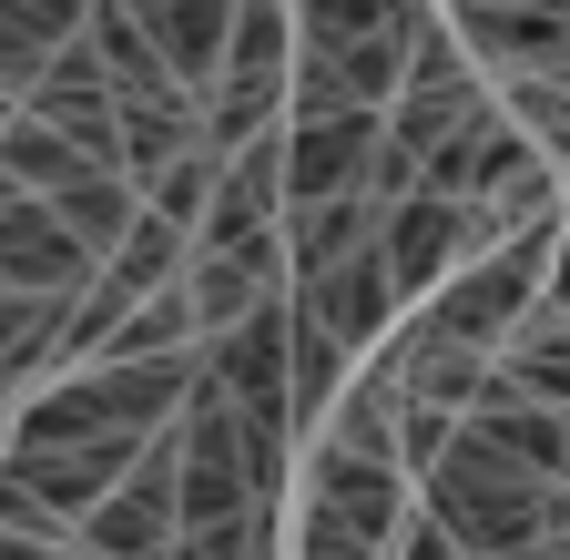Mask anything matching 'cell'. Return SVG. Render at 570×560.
<instances>
[{
	"label": "cell",
	"instance_id": "cell-18",
	"mask_svg": "<svg viewBox=\"0 0 570 560\" xmlns=\"http://www.w3.org/2000/svg\"><path fill=\"white\" fill-rule=\"evenodd\" d=\"M499 367H510L530 397H550V407H570V316L560 306H540L510 346H499Z\"/></svg>",
	"mask_w": 570,
	"mask_h": 560
},
{
	"label": "cell",
	"instance_id": "cell-23",
	"mask_svg": "<svg viewBox=\"0 0 570 560\" xmlns=\"http://www.w3.org/2000/svg\"><path fill=\"white\" fill-rule=\"evenodd\" d=\"M550 11H560V21H570V0H550Z\"/></svg>",
	"mask_w": 570,
	"mask_h": 560
},
{
	"label": "cell",
	"instance_id": "cell-15",
	"mask_svg": "<svg viewBox=\"0 0 570 560\" xmlns=\"http://www.w3.org/2000/svg\"><path fill=\"white\" fill-rule=\"evenodd\" d=\"M377 235V204L367 194H336V204H285V255H296V286L326 275L336 255H356Z\"/></svg>",
	"mask_w": 570,
	"mask_h": 560
},
{
	"label": "cell",
	"instance_id": "cell-5",
	"mask_svg": "<svg viewBox=\"0 0 570 560\" xmlns=\"http://www.w3.org/2000/svg\"><path fill=\"white\" fill-rule=\"evenodd\" d=\"M377 144H387V112H316V122H285V204L367 194Z\"/></svg>",
	"mask_w": 570,
	"mask_h": 560
},
{
	"label": "cell",
	"instance_id": "cell-1",
	"mask_svg": "<svg viewBox=\"0 0 570 560\" xmlns=\"http://www.w3.org/2000/svg\"><path fill=\"white\" fill-rule=\"evenodd\" d=\"M417 500L469 540V560H489V550L540 540V500H550V479H540V469H520V459H499L479 429H459V439H449V459L417 479Z\"/></svg>",
	"mask_w": 570,
	"mask_h": 560
},
{
	"label": "cell",
	"instance_id": "cell-7",
	"mask_svg": "<svg viewBox=\"0 0 570 560\" xmlns=\"http://www.w3.org/2000/svg\"><path fill=\"white\" fill-rule=\"evenodd\" d=\"M387 265H397V286L428 306L449 286V275L469 265V204H449V194H407V204H387Z\"/></svg>",
	"mask_w": 570,
	"mask_h": 560
},
{
	"label": "cell",
	"instance_id": "cell-12",
	"mask_svg": "<svg viewBox=\"0 0 570 560\" xmlns=\"http://www.w3.org/2000/svg\"><path fill=\"white\" fill-rule=\"evenodd\" d=\"M102 0H0V82H11V102L51 72V51H71L92 31Z\"/></svg>",
	"mask_w": 570,
	"mask_h": 560
},
{
	"label": "cell",
	"instance_id": "cell-6",
	"mask_svg": "<svg viewBox=\"0 0 570 560\" xmlns=\"http://www.w3.org/2000/svg\"><path fill=\"white\" fill-rule=\"evenodd\" d=\"M377 225H387V215H377ZM296 296H306V306H316V316H326V326H336V336L356 346V357H367V346L387 336V316L407 306V286H397V265H387V235H367L356 255H336L326 275H306Z\"/></svg>",
	"mask_w": 570,
	"mask_h": 560
},
{
	"label": "cell",
	"instance_id": "cell-21",
	"mask_svg": "<svg viewBox=\"0 0 570 560\" xmlns=\"http://www.w3.org/2000/svg\"><path fill=\"white\" fill-rule=\"evenodd\" d=\"M510 112L540 132L550 164H570V82H550V72H510Z\"/></svg>",
	"mask_w": 570,
	"mask_h": 560
},
{
	"label": "cell",
	"instance_id": "cell-16",
	"mask_svg": "<svg viewBox=\"0 0 570 560\" xmlns=\"http://www.w3.org/2000/svg\"><path fill=\"white\" fill-rule=\"evenodd\" d=\"M184 265H194V235H184L174 215H154V204H142V225L122 235V255H112L102 275H112V286H122L132 306H142V296H164V286H174Z\"/></svg>",
	"mask_w": 570,
	"mask_h": 560
},
{
	"label": "cell",
	"instance_id": "cell-9",
	"mask_svg": "<svg viewBox=\"0 0 570 560\" xmlns=\"http://www.w3.org/2000/svg\"><path fill=\"white\" fill-rule=\"evenodd\" d=\"M459 41L489 72H560L570 61V21L550 0H459Z\"/></svg>",
	"mask_w": 570,
	"mask_h": 560
},
{
	"label": "cell",
	"instance_id": "cell-19",
	"mask_svg": "<svg viewBox=\"0 0 570 560\" xmlns=\"http://www.w3.org/2000/svg\"><path fill=\"white\" fill-rule=\"evenodd\" d=\"M225 164H235V154H225V144L204 132V144H194V154H184V164L154 184V215H174V225L194 235V225H204V204H214V184H225Z\"/></svg>",
	"mask_w": 570,
	"mask_h": 560
},
{
	"label": "cell",
	"instance_id": "cell-25",
	"mask_svg": "<svg viewBox=\"0 0 570 560\" xmlns=\"http://www.w3.org/2000/svg\"><path fill=\"white\" fill-rule=\"evenodd\" d=\"M560 479H570V469H560Z\"/></svg>",
	"mask_w": 570,
	"mask_h": 560
},
{
	"label": "cell",
	"instance_id": "cell-24",
	"mask_svg": "<svg viewBox=\"0 0 570 560\" xmlns=\"http://www.w3.org/2000/svg\"><path fill=\"white\" fill-rule=\"evenodd\" d=\"M550 82H570V61H560V72H550Z\"/></svg>",
	"mask_w": 570,
	"mask_h": 560
},
{
	"label": "cell",
	"instance_id": "cell-13",
	"mask_svg": "<svg viewBox=\"0 0 570 560\" xmlns=\"http://www.w3.org/2000/svg\"><path fill=\"white\" fill-rule=\"evenodd\" d=\"M326 439L336 449H367V459H407V387H397L387 357L346 377V397L326 407Z\"/></svg>",
	"mask_w": 570,
	"mask_h": 560
},
{
	"label": "cell",
	"instance_id": "cell-4",
	"mask_svg": "<svg viewBox=\"0 0 570 560\" xmlns=\"http://www.w3.org/2000/svg\"><path fill=\"white\" fill-rule=\"evenodd\" d=\"M407 479H417L407 459H367V449H336V439H326V449L306 459V510L336 520V530H356V540H377V550L397 560V530H407V510H417Z\"/></svg>",
	"mask_w": 570,
	"mask_h": 560
},
{
	"label": "cell",
	"instance_id": "cell-3",
	"mask_svg": "<svg viewBox=\"0 0 570 560\" xmlns=\"http://www.w3.org/2000/svg\"><path fill=\"white\" fill-rule=\"evenodd\" d=\"M102 265L112 255L92 235H71V215L51 194H11L0 204V286L11 296H92Z\"/></svg>",
	"mask_w": 570,
	"mask_h": 560
},
{
	"label": "cell",
	"instance_id": "cell-11",
	"mask_svg": "<svg viewBox=\"0 0 570 560\" xmlns=\"http://www.w3.org/2000/svg\"><path fill=\"white\" fill-rule=\"evenodd\" d=\"M387 367H397V387H407V397H428V407H459V417H469L499 357H489V346H469V336H449V326H428V316H417V326H407V336L387 346Z\"/></svg>",
	"mask_w": 570,
	"mask_h": 560
},
{
	"label": "cell",
	"instance_id": "cell-10",
	"mask_svg": "<svg viewBox=\"0 0 570 560\" xmlns=\"http://www.w3.org/2000/svg\"><path fill=\"white\" fill-rule=\"evenodd\" d=\"M142 449H154V439H142ZM142 449H31V459L11 449V489L51 500V510H61L71 530H82V520H92V510L112 500V489L132 479V459H142Z\"/></svg>",
	"mask_w": 570,
	"mask_h": 560
},
{
	"label": "cell",
	"instance_id": "cell-20",
	"mask_svg": "<svg viewBox=\"0 0 570 560\" xmlns=\"http://www.w3.org/2000/svg\"><path fill=\"white\" fill-rule=\"evenodd\" d=\"M174 560H275V500L245 510V520H214V530H184Z\"/></svg>",
	"mask_w": 570,
	"mask_h": 560
},
{
	"label": "cell",
	"instance_id": "cell-2",
	"mask_svg": "<svg viewBox=\"0 0 570 560\" xmlns=\"http://www.w3.org/2000/svg\"><path fill=\"white\" fill-rule=\"evenodd\" d=\"M560 215L550 225H530V235H510V245H499V255H469L459 275H449V286L439 296H428L417 316L428 326H449V336H469V346H489V357H499V346H510L540 306H550V255H560Z\"/></svg>",
	"mask_w": 570,
	"mask_h": 560
},
{
	"label": "cell",
	"instance_id": "cell-8",
	"mask_svg": "<svg viewBox=\"0 0 570 560\" xmlns=\"http://www.w3.org/2000/svg\"><path fill=\"white\" fill-rule=\"evenodd\" d=\"M469 429L499 449V459H520V469H540V479H560L570 469V407H550V397H530L510 367H489V387H479V407H469Z\"/></svg>",
	"mask_w": 570,
	"mask_h": 560
},
{
	"label": "cell",
	"instance_id": "cell-14",
	"mask_svg": "<svg viewBox=\"0 0 570 560\" xmlns=\"http://www.w3.org/2000/svg\"><path fill=\"white\" fill-rule=\"evenodd\" d=\"M0 164H11V194H71L82 174H102V154H82V144H71L61 122H41V112H11Z\"/></svg>",
	"mask_w": 570,
	"mask_h": 560
},
{
	"label": "cell",
	"instance_id": "cell-22",
	"mask_svg": "<svg viewBox=\"0 0 570 560\" xmlns=\"http://www.w3.org/2000/svg\"><path fill=\"white\" fill-rule=\"evenodd\" d=\"M550 306L570 316V235H560V255H550Z\"/></svg>",
	"mask_w": 570,
	"mask_h": 560
},
{
	"label": "cell",
	"instance_id": "cell-17",
	"mask_svg": "<svg viewBox=\"0 0 570 560\" xmlns=\"http://www.w3.org/2000/svg\"><path fill=\"white\" fill-rule=\"evenodd\" d=\"M346 377H356V346L296 296V417H326V407L346 397Z\"/></svg>",
	"mask_w": 570,
	"mask_h": 560
}]
</instances>
